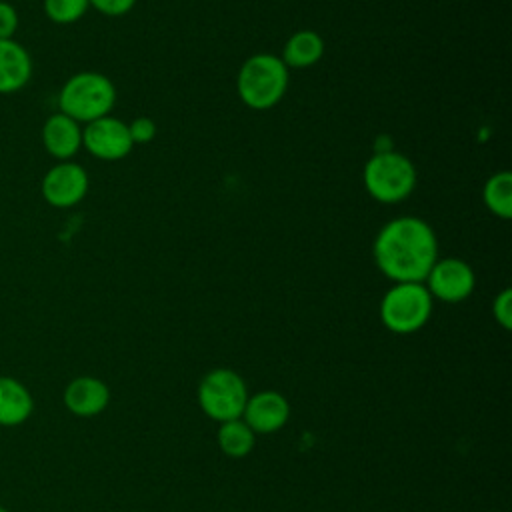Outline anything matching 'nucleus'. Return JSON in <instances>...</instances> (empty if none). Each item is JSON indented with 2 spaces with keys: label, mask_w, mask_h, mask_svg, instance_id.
I'll list each match as a JSON object with an SVG mask.
<instances>
[{
  "label": "nucleus",
  "mask_w": 512,
  "mask_h": 512,
  "mask_svg": "<svg viewBox=\"0 0 512 512\" xmlns=\"http://www.w3.org/2000/svg\"><path fill=\"white\" fill-rule=\"evenodd\" d=\"M88 174L86 170L72 162L64 160L54 164L42 178L40 192L44 200L54 208H72L84 200L88 192Z\"/></svg>",
  "instance_id": "9"
},
{
  "label": "nucleus",
  "mask_w": 512,
  "mask_h": 512,
  "mask_svg": "<svg viewBox=\"0 0 512 512\" xmlns=\"http://www.w3.org/2000/svg\"><path fill=\"white\" fill-rule=\"evenodd\" d=\"M128 132H130L132 144H148V142L154 140V136L158 132V126L152 118L138 116L128 124Z\"/></svg>",
  "instance_id": "19"
},
{
  "label": "nucleus",
  "mask_w": 512,
  "mask_h": 512,
  "mask_svg": "<svg viewBox=\"0 0 512 512\" xmlns=\"http://www.w3.org/2000/svg\"><path fill=\"white\" fill-rule=\"evenodd\" d=\"M434 298L424 282H394L382 296L380 320L394 334L418 332L432 316Z\"/></svg>",
  "instance_id": "5"
},
{
  "label": "nucleus",
  "mask_w": 512,
  "mask_h": 512,
  "mask_svg": "<svg viewBox=\"0 0 512 512\" xmlns=\"http://www.w3.org/2000/svg\"><path fill=\"white\" fill-rule=\"evenodd\" d=\"M32 70V56L20 42L0 40V94L20 92L30 82Z\"/></svg>",
  "instance_id": "12"
},
{
  "label": "nucleus",
  "mask_w": 512,
  "mask_h": 512,
  "mask_svg": "<svg viewBox=\"0 0 512 512\" xmlns=\"http://www.w3.org/2000/svg\"><path fill=\"white\" fill-rule=\"evenodd\" d=\"M362 182L374 200L396 204L412 194L416 186V168L412 160L400 152H374L364 164Z\"/></svg>",
  "instance_id": "4"
},
{
  "label": "nucleus",
  "mask_w": 512,
  "mask_h": 512,
  "mask_svg": "<svg viewBox=\"0 0 512 512\" xmlns=\"http://www.w3.org/2000/svg\"><path fill=\"white\" fill-rule=\"evenodd\" d=\"M372 254L378 270L392 282H424L438 260V240L426 220L398 216L378 230Z\"/></svg>",
  "instance_id": "1"
},
{
  "label": "nucleus",
  "mask_w": 512,
  "mask_h": 512,
  "mask_svg": "<svg viewBox=\"0 0 512 512\" xmlns=\"http://www.w3.org/2000/svg\"><path fill=\"white\" fill-rule=\"evenodd\" d=\"M116 104L114 82L94 70L72 74L58 92V112L70 116L80 124H88L108 116Z\"/></svg>",
  "instance_id": "2"
},
{
  "label": "nucleus",
  "mask_w": 512,
  "mask_h": 512,
  "mask_svg": "<svg viewBox=\"0 0 512 512\" xmlns=\"http://www.w3.org/2000/svg\"><path fill=\"white\" fill-rule=\"evenodd\" d=\"M0 512H6V510H4V508H0Z\"/></svg>",
  "instance_id": "23"
},
{
  "label": "nucleus",
  "mask_w": 512,
  "mask_h": 512,
  "mask_svg": "<svg viewBox=\"0 0 512 512\" xmlns=\"http://www.w3.org/2000/svg\"><path fill=\"white\" fill-rule=\"evenodd\" d=\"M42 144L58 162L72 160L82 148V126L70 116L56 112L42 124Z\"/></svg>",
  "instance_id": "11"
},
{
  "label": "nucleus",
  "mask_w": 512,
  "mask_h": 512,
  "mask_svg": "<svg viewBox=\"0 0 512 512\" xmlns=\"http://www.w3.org/2000/svg\"><path fill=\"white\" fill-rule=\"evenodd\" d=\"M44 14L54 24H74L90 8L88 0H44Z\"/></svg>",
  "instance_id": "18"
},
{
  "label": "nucleus",
  "mask_w": 512,
  "mask_h": 512,
  "mask_svg": "<svg viewBox=\"0 0 512 512\" xmlns=\"http://www.w3.org/2000/svg\"><path fill=\"white\" fill-rule=\"evenodd\" d=\"M18 30V12L10 2L0 0V40L14 38Z\"/></svg>",
  "instance_id": "21"
},
{
  "label": "nucleus",
  "mask_w": 512,
  "mask_h": 512,
  "mask_svg": "<svg viewBox=\"0 0 512 512\" xmlns=\"http://www.w3.org/2000/svg\"><path fill=\"white\" fill-rule=\"evenodd\" d=\"M482 198L492 214L508 220L512 216V174L508 170L492 174L484 184Z\"/></svg>",
  "instance_id": "17"
},
{
  "label": "nucleus",
  "mask_w": 512,
  "mask_h": 512,
  "mask_svg": "<svg viewBox=\"0 0 512 512\" xmlns=\"http://www.w3.org/2000/svg\"><path fill=\"white\" fill-rule=\"evenodd\" d=\"M288 68L280 56L260 52L244 60L238 70L236 90L240 100L252 110L276 106L288 90Z\"/></svg>",
  "instance_id": "3"
},
{
  "label": "nucleus",
  "mask_w": 512,
  "mask_h": 512,
  "mask_svg": "<svg viewBox=\"0 0 512 512\" xmlns=\"http://www.w3.org/2000/svg\"><path fill=\"white\" fill-rule=\"evenodd\" d=\"M248 390L242 376L230 368L210 370L198 384V404L202 412L218 424L242 416Z\"/></svg>",
  "instance_id": "6"
},
{
  "label": "nucleus",
  "mask_w": 512,
  "mask_h": 512,
  "mask_svg": "<svg viewBox=\"0 0 512 512\" xmlns=\"http://www.w3.org/2000/svg\"><path fill=\"white\" fill-rule=\"evenodd\" d=\"M242 416L254 434H272L288 422L290 404L280 392L262 390L254 396H248Z\"/></svg>",
  "instance_id": "10"
},
{
  "label": "nucleus",
  "mask_w": 512,
  "mask_h": 512,
  "mask_svg": "<svg viewBox=\"0 0 512 512\" xmlns=\"http://www.w3.org/2000/svg\"><path fill=\"white\" fill-rule=\"evenodd\" d=\"M324 54V40L314 30H298L294 32L284 48H282V62L286 68H308L314 66Z\"/></svg>",
  "instance_id": "14"
},
{
  "label": "nucleus",
  "mask_w": 512,
  "mask_h": 512,
  "mask_svg": "<svg viewBox=\"0 0 512 512\" xmlns=\"http://www.w3.org/2000/svg\"><path fill=\"white\" fill-rule=\"evenodd\" d=\"M32 406V398L20 382L0 378V424L16 426L24 422L30 416Z\"/></svg>",
  "instance_id": "15"
},
{
  "label": "nucleus",
  "mask_w": 512,
  "mask_h": 512,
  "mask_svg": "<svg viewBox=\"0 0 512 512\" xmlns=\"http://www.w3.org/2000/svg\"><path fill=\"white\" fill-rule=\"evenodd\" d=\"M82 146L94 158L106 160V162L122 160L134 148L130 132H128V124L110 114L84 124Z\"/></svg>",
  "instance_id": "7"
},
{
  "label": "nucleus",
  "mask_w": 512,
  "mask_h": 512,
  "mask_svg": "<svg viewBox=\"0 0 512 512\" xmlns=\"http://www.w3.org/2000/svg\"><path fill=\"white\" fill-rule=\"evenodd\" d=\"M88 4L104 16H124L134 8L136 0H88Z\"/></svg>",
  "instance_id": "22"
},
{
  "label": "nucleus",
  "mask_w": 512,
  "mask_h": 512,
  "mask_svg": "<svg viewBox=\"0 0 512 512\" xmlns=\"http://www.w3.org/2000/svg\"><path fill=\"white\" fill-rule=\"evenodd\" d=\"M492 314H494V320L504 330L512 328V290L510 288H504L502 292H498V296L492 302Z\"/></svg>",
  "instance_id": "20"
},
{
  "label": "nucleus",
  "mask_w": 512,
  "mask_h": 512,
  "mask_svg": "<svg viewBox=\"0 0 512 512\" xmlns=\"http://www.w3.org/2000/svg\"><path fill=\"white\" fill-rule=\"evenodd\" d=\"M218 448L230 458H244L252 452L256 434L254 430L240 418L222 422L218 428Z\"/></svg>",
  "instance_id": "16"
},
{
  "label": "nucleus",
  "mask_w": 512,
  "mask_h": 512,
  "mask_svg": "<svg viewBox=\"0 0 512 512\" xmlns=\"http://www.w3.org/2000/svg\"><path fill=\"white\" fill-rule=\"evenodd\" d=\"M110 402L108 386L92 376H80L72 380L64 390V404L76 416H96Z\"/></svg>",
  "instance_id": "13"
},
{
  "label": "nucleus",
  "mask_w": 512,
  "mask_h": 512,
  "mask_svg": "<svg viewBox=\"0 0 512 512\" xmlns=\"http://www.w3.org/2000/svg\"><path fill=\"white\" fill-rule=\"evenodd\" d=\"M474 284V270L470 268L468 262L460 258L436 260L424 280V286L428 288L430 296L448 304L466 300L472 294Z\"/></svg>",
  "instance_id": "8"
}]
</instances>
